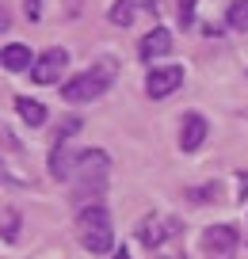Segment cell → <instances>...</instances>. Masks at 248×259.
I'll use <instances>...</instances> for the list:
<instances>
[{
    "mask_svg": "<svg viewBox=\"0 0 248 259\" xmlns=\"http://www.w3.org/2000/svg\"><path fill=\"white\" fill-rule=\"evenodd\" d=\"M77 236H80V244H84L92 255H111V251H115V225H111V213H107L103 202L80 206Z\"/></svg>",
    "mask_w": 248,
    "mask_h": 259,
    "instance_id": "6da1fadb",
    "label": "cell"
},
{
    "mask_svg": "<svg viewBox=\"0 0 248 259\" xmlns=\"http://www.w3.org/2000/svg\"><path fill=\"white\" fill-rule=\"evenodd\" d=\"M107 176H111V156L103 149H88V153L77 156V176H73V191H77L80 202H99V194L107 187Z\"/></svg>",
    "mask_w": 248,
    "mask_h": 259,
    "instance_id": "7a4b0ae2",
    "label": "cell"
},
{
    "mask_svg": "<svg viewBox=\"0 0 248 259\" xmlns=\"http://www.w3.org/2000/svg\"><path fill=\"white\" fill-rule=\"evenodd\" d=\"M111 84H115V61H99V65H88L84 73H77L73 80H65L61 99L65 103H92V99H99Z\"/></svg>",
    "mask_w": 248,
    "mask_h": 259,
    "instance_id": "3957f363",
    "label": "cell"
},
{
    "mask_svg": "<svg viewBox=\"0 0 248 259\" xmlns=\"http://www.w3.org/2000/svg\"><path fill=\"white\" fill-rule=\"evenodd\" d=\"M176 236H184V221H180V218H153V213H149V218L137 225V240H141L149 251L164 248V244L176 240Z\"/></svg>",
    "mask_w": 248,
    "mask_h": 259,
    "instance_id": "277c9868",
    "label": "cell"
},
{
    "mask_svg": "<svg viewBox=\"0 0 248 259\" xmlns=\"http://www.w3.org/2000/svg\"><path fill=\"white\" fill-rule=\"evenodd\" d=\"M237 248H240L237 225H210L206 233H202V251H206V259H233Z\"/></svg>",
    "mask_w": 248,
    "mask_h": 259,
    "instance_id": "5b68a950",
    "label": "cell"
},
{
    "mask_svg": "<svg viewBox=\"0 0 248 259\" xmlns=\"http://www.w3.org/2000/svg\"><path fill=\"white\" fill-rule=\"evenodd\" d=\"M65 65H69V50L50 46L46 54L34 57V69L27 76H31L34 84H57V80H61V73H65Z\"/></svg>",
    "mask_w": 248,
    "mask_h": 259,
    "instance_id": "8992f818",
    "label": "cell"
},
{
    "mask_svg": "<svg viewBox=\"0 0 248 259\" xmlns=\"http://www.w3.org/2000/svg\"><path fill=\"white\" fill-rule=\"evenodd\" d=\"M184 84V65H153V73L145 76V92L149 99H164Z\"/></svg>",
    "mask_w": 248,
    "mask_h": 259,
    "instance_id": "52a82bcc",
    "label": "cell"
},
{
    "mask_svg": "<svg viewBox=\"0 0 248 259\" xmlns=\"http://www.w3.org/2000/svg\"><path fill=\"white\" fill-rule=\"evenodd\" d=\"M210 138V126L202 114H184V122H180V149L184 153H195V149H202V141Z\"/></svg>",
    "mask_w": 248,
    "mask_h": 259,
    "instance_id": "ba28073f",
    "label": "cell"
},
{
    "mask_svg": "<svg viewBox=\"0 0 248 259\" xmlns=\"http://www.w3.org/2000/svg\"><path fill=\"white\" fill-rule=\"evenodd\" d=\"M172 46H176V42H172L168 27H153V31L141 38V46H137V57H141V61H157V57L172 54Z\"/></svg>",
    "mask_w": 248,
    "mask_h": 259,
    "instance_id": "9c48e42d",
    "label": "cell"
},
{
    "mask_svg": "<svg viewBox=\"0 0 248 259\" xmlns=\"http://www.w3.org/2000/svg\"><path fill=\"white\" fill-rule=\"evenodd\" d=\"M0 65H4L8 73H31V69H34L31 46H23V42H8V46L0 50Z\"/></svg>",
    "mask_w": 248,
    "mask_h": 259,
    "instance_id": "30bf717a",
    "label": "cell"
},
{
    "mask_svg": "<svg viewBox=\"0 0 248 259\" xmlns=\"http://www.w3.org/2000/svg\"><path fill=\"white\" fill-rule=\"evenodd\" d=\"M50 176H54L57 183H65V179L77 176V156H73L65 145H54V153H50Z\"/></svg>",
    "mask_w": 248,
    "mask_h": 259,
    "instance_id": "8fae6325",
    "label": "cell"
},
{
    "mask_svg": "<svg viewBox=\"0 0 248 259\" xmlns=\"http://www.w3.org/2000/svg\"><path fill=\"white\" fill-rule=\"evenodd\" d=\"M16 111H19V118H23L27 126H42V122H46V107H42L39 99H31V96H19Z\"/></svg>",
    "mask_w": 248,
    "mask_h": 259,
    "instance_id": "7c38bea8",
    "label": "cell"
},
{
    "mask_svg": "<svg viewBox=\"0 0 248 259\" xmlns=\"http://www.w3.org/2000/svg\"><path fill=\"white\" fill-rule=\"evenodd\" d=\"M137 16V4L134 0H111V12H107V19H111L115 27H130Z\"/></svg>",
    "mask_w": 248,
    "mask_h": 259,
    "instance_id": "4fadbf2b",
    "label": "cell"
},
{
    "mask_svg": "<svg viewBox=\"0 0 248 259\" xmlns=\"http://www.w3.org/2000/svg\"><path fill=\"white\" fill-rule=\"evenodd\" d=\"M225 23L233 31H248V0H229V8H225Z\"/></svg>",
    "mask_w": 248,
    "mask_h": 259,
    "instance_id": "5bb4252c",
    "label": "cell"
},
{
    "mask_svg": "<svg viewBox=\"0 0 248 259\" xmlns=\"http://www.w3.org/2000/svg\"><path fill=\"white\" fill-rule=\"evenodd\" d=\"M84 126V122L77 118V114H69V118H61L57 122V134H54V145H69L73 138H77V130Z\"/></svg>",
    "mask_w": 248,
    "mask_h": 259,
    "instance_id": "9a60e30c",
    "label": "cell"
},
{
    "mask_svg": "<svg viewBox=\"0 0 248 259\" xmlns=\"http://www.w3.org/2000/svg\"><path fill=\"white\" fill-rule=\"evenodd\" d=\"M19 221H23V218H19V210H12V206H8V210H4V240H8V244L19 240Z\"/></svg>",
    "mask_w": 248,
    "mask_h": 259,
    "instance_id": "2e32d148",
    "label": "cell"
},
{
    "mask_svg": "<svg viewBox=\"0 0 248 259\" xmlns=\"http://www.w3.org/2000/svg\"><path fill=\"white\" fill-rule=\"evenodd\" d=\"M180 23L184 27L195 23V0H180Z\"/></svg>",
    "mask_w": 248,
    "mask_h": 259,
    "instance_id": "e0dca14e",
    "label": "cell"
},
{
    "mask_svg": "<svg viewBox=\"0 0 248 259\" xmlns=\"http://www.w3.org/2000/svg\"><path fill=\"white\" fill-rule=\"evenodd\" d=\"M23 16L31 19V23H39L42 19V0H23Z\"/></svg>",
    "mask_w": 248,
    "mask_h": 259,
    "instance_id": "ac0fdd59",
    "label": "cell"
},
{
    "mask_svg": "<svg viewBox=\"0 0 248 259\" xmlns=\"http://www.w3.org/2000/svg\"><path fill=\"white\" fill-rule=\"evenodd\" d=\"M111 259H130V255H126V251H115V255H111Z\"/></svg>",
    "mask_w": 248,
    "mask_h": 259,
    "instance_id": "d6986e66",
    "label": "cell"
},
{
    "mask_svg": "<svg viewBox=\"0 0 248 259\" xmlns=\"http://www.w3.org/2000/svg\"><path fill=\"white\" fill-rule=\"evenodd\" d=\"M141 4H145V8H157V0H141Z\"/></svg>",
    "mask_w": 248,
    "mask_h": 259,
    "instance_id": "ffe728a7",
    "label": "cell"
},
{
    "mask_svg": "<svg viewBox=\"0 0 248 259\" xmlns=\"http://www.w3.org/2000/svg\"><path fill=\"white\" fill-rule=\"evenodd\" d=\"M157 259H184V255H157Z\"/></svg>",
    "mask_w": 248,
    "mask_h": 259,
    "instance_id": "44dd1931",
    "label": "cell"
}]
</instances>
